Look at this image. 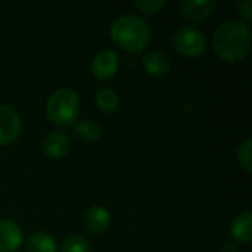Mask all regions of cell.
<instances>
[{
	"instance_id": "6",
	"label": "cell",
	"mask_w": 252,
	"mask_h": 252,
	"mask_svg": "<svg viewBox=\"0 0 252 252\" xmlns=\"http://www.w3.org/2000/svg\"><path fill=\"white\" fill-rule=\"evenodd\" d=\"M120 68V58L114 50H102L92 61V74L96 80H111Z\"/></svg>"
},
{
	"instance_id": "14",
	"label": "cell",
	"mask_w": 252,
	"mask_h": 252,
	"mask_svg": "<svg viewBox=\"0 0 252 252\" xmlns=\"http://www.w3.org/2000/svg\"><path fill=\"white\" fill-rule=\"evenodd\" d=\"M25 252H56V242L47 233H34L25 244Z\"/></svg>"
},
{
	"instance_id": "12",
	"label": "cell",
	"mask_w": 252,
	"mask_h": 252,
	"mask_svg": "<svg viewBox=\"0 0 252 252\" xmlns=\"http://www.w3.org/2000/svg\"><path fill=\"white\" fill-rule=\"evenodd\" d=\"M230 233L232 236L242 242V244H250L252 239V214L251 211H245L239 214L232 226H230Z\"/></svg>"
},
{
	"instance_id": "10",
	"label": "cell",
	"mask_w": 252,
	"mask_h": 252,
	"mask_svg": "<svg viewBox=\"0 0 252 252\" xmlns=\"http://www.w3.org/2000/svg\"><path fill=\"white\" fill-rule=\"evenodd\" d=\"M111 214L109 211L105 208V207H100V205H94L92 207L87 213H86V217H84V224L86 227L94 233V235H102L105 233L109 226H111Z\"/></svg>"
},
{
	"instance_id": "19",
	"label": "cell",
	"mask_w": 252,
	"mask_h": 252,
	"mask_svg": "<svg viewBox=\"0 0 252 252\" xmlns=\"http://www.w3.org/2000/svg\"><path fill=\"white\" fill-rule=\"evenodd\" d=\"M236 7H238V13L241 16V22L244 24H250L252 19V1L251 0H241L236 3Z\"/></svg>"
},
{
	"instance_id": "15",
	"label": "cell",
	"mask_w": 252,
	"mask_h": 252,
	"mask_svg": "<svg viewBox=\"0 0 252 252\" xmlns=\"http://www.w3.org/2000/svg\"><path fill=\"white\" fill-rule=\"evenodd\" d=\"M96 105L103 112H114L118 108V94L109 87H103L96 93Z\"/></svg>"
},
{
	"instance_id": "3",
	"label": "cell",
	"mask_w": 252,
	"mask_h": 252,
	"mask_svg": "<svg viewBox=\"0 0 252 252\" xmlns=\"http://www.w3.org/2000/svg\"><path fill=\"white\" fill-rule=\"evenodd\" d=\"M80 111V99L75 90L63 87L53 92L46 103V114L50 123L59 127L69 126L75 121Z\"/></svg>"
},
{
	"instance_id": "13",
	"label": "cell",
	"mask_w": 252,
	"mask_h": 252,
	"mask_svg": "<svg viewBox=\"0 0 252 252\" xmlns=\"http://www.w3.org/2000/svg\"><path fill=\"white\" fill-rule=\"evenodd\" d=\"M74 134L83 143H94L102 136V127L93 120H84L75 126Z\"/></svg>"
},
{
	"instance_id": "16",
	"label": "cell",
	"mask_w": 252,
	"mask_h": 252,
	"mask_svg": "<svg viewBox=\"0 0 252 252\" xmlns=\"http://www.w3.org/2000/svg\"><path fill=\"white\" fill-rule=\"evenodd\" d=\"M61 252H90V245L84 236L71 235L63 241Z\"/></svg>"
},
{
	"instance_id": "8",
	"label": "cell",
	"mask_w": 252,
	"mask_h": 252,
	"mask_svg": "<svg viewBox=\"0 0 252 252\" xmlns=\"http://www.w3.org/2000/svg\"><path fill=\"white\" fill-rule=\"evenodd\" d=\"M216 0H186L180 4V16L188 22H201L216 9Z\"/></svg>"
},
{
	"instance_id": "4",
	"label": "cell",
	"mask_w": 252,
	"mask_h": 252,
	"mask_svg": "<svg viewBox=\"0 0 252 252\" xmlns=\"http://www.w3.org/2000/svg\"><path fill=\"white\" fill-rule=\"evenodd\" d=\"M173 47L186 58H199L207 50L205 35L193 27H182L173 32Z\"/></svg>"
},
{
	"instance_id": "17",
	"label": "cell",
	"mask_w": 252,
	"mask_h": 252,
	"mask_svg": "<svg viewBox=\"0 0 252 252\" xmlns=\"http://www.w3.org/2000/svg\"><path fill=\"white\" fill-rule=\"evenodd\" d=\"M238 159L245 171H252V140L245 139L238 148Z\"/></svg>"
},
{
	"instance_id": "11",
	"label": "cell",
	"mask_w": 252,
	"mask_h": 252,
	"mask_svg": "<svg viewBox=\"0 0 252 252\" xmlns=\"http://www.w3.org/2000/svg\"><path fill=\"white\" fill-rule=\"evenodd\" d=\"M44 154L52 159L63 158L69 151V139L62 131H52L43 140Z\"/></svg>"
},
{
	"instance_id": "9",
	"label": "cell",
	"mask_w": 252,
	"mask_h": 252,
	"mask_svg": "<svg viewBox=\"0 0 252 252\" xmlns=\"http://www.w3.org/2000/svg\"><path fill=\"white\" fill-rule=\"evenodd\" d=\"M143 69L152 77H164L171 71V61L167 53L161 50H151L142 59Z\"/></svg>"
},
{
	"instance_id": "5",
	"label": "cell",
	"mask_w": 252,
	"mask_h": 252,
	"mask_svg": "<svg viewBox=\"0 0 252 252\" xmlns=\"http://www.w3.org/2000/svg\"><path fill=\"white\" fill-rule=\"evenodd\" d=\"M22 121L19 114L9 105L0 103V146L12 145L21 134Z\"/></svg>"
},
{
	"instance_id": "7",
	"label": "cell",
	"mask_w": 252,
	"mask_h": 252,
	"mask_svg": "<svg viewBox=\"0 0 252 252\" xmlns=\"http://www.w3.org/2000/svg\"><path fill=\"white\" fill-rule=\"evenodd\" d=\"M24 242L22 229L9 219H0V252H15Z\"/></svg>"
},
{
	"instance_id": "2",
	"label": "cell",
	"mask_w": 252,
	"mask_h": 252,
	"mask_svg": "<svg viewBox=\"0 0 252 252\" xmlns=\"http://www.w3.org/2000/svg\"><path fill=\"white\" fill-rule=\"evenodd\" d=\"M112 41L126 52L140 53L149 44L151 28L145 19L136 15H123L117 18L109 30Z\"/></svg>"
},
{
	"instance_id": "18",
	"label": "cell",
	"mask_w": 252,
	"mask_h": 252,
	"mask_svg": "<svg viewBox=\"0 0 252 252\" xmlns=\"http://www.w3.org/2000/svg\"><path fill=\"white\" fill-rule=\"evenodd\" d=\"M133 6L137 7L143 13L155 15L167 6V1L165 0H137L133 3Z\"/></svg>"
},
{
	"instance_id": "1",
	"label": "cell",
	"mask_w": 252,
	"mask_h": 252,
	"mask_svg": "<svg viewBox=\"0 0 252 252\" xmlns=\"http://www.w3.org/2000/svg\"><path fill=\"white\" fill-rule=\"evenodd\" d=\"M216 55L229 63L242 62L251 52V28L241 21L221 24L213 34Z\"/></svg>"
}]
</instances>
